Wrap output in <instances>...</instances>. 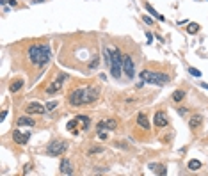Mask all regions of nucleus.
I'll list each match as a JSON object with an SVG mask.
<instances>
[{
  "label": "nucleus",
  "instance_id": "nucleus-13",
  "mask_svg": "<svg viewBox=\"0 0 208 176\" xmlns=\"http://www.w3.org/2000/svg\"><path fill=\"white\" fill-rule=\"evenodd\" d=\"M137 125L141 128H144V130H149V121H148V117H146L144 112H141V114L137 116Z\"/></svg>",
  "mask_w": 208,
  "mask_h": 176
},
{
  "label": "nucleus",
  "instance_id": "nucleus-10",
  "mask_svg": "<svg viewBox=\"0 0 208 176\" xmlns=\"http://www.w3.org/2000/svg\"><path fill=\"white\" fill-rule=\"evenodd\" d=\"M117 123L114 119H107V121H100L98 123V132H103V130H116Z\"/></svg>",
  "mask_w": 208,
  "mask_h": 176
},
{
  "label": "nucleus",
  "instance_id": "nucleus-17",
  "mask_svg": "<svg viewBox=\"0 0 208 176\" xmlns=\"http://www.w3.org/2000/svg\"><path fill=\"white\" fill-rule=\"evenodd\" d=\"M149 169L153 171V173H157V174H162V176L167 173L165 167H164V165H160V164H149Z\"/></svg>",
  "mask_w": 208,
  "mask_h": 176
},
{
  "label": "nucleus",
  "instance_id": "nucleus-1",
  "mask_svg": "<svg viewBox=\"0 0 208 176\" xmlns=\"http://www.w3.org/2000/svg\"><path fill=\"white\" fill-rule=\"evenodd\" d=\"M27 55H29V61L32 62L34 66L41 68V66H44V64L50 61L52 52H50V46H48V44L43 43V44H32V46L29 48Z\"/></svg>",
  "mask_w": 208,
  "mask_h": 176
},
{
  "label": "nucleus",
  "instance_id": "nucleus-20",
  "mask_svg": "<svg viewBox=\"0 0 208 176\" xmlns=\"http://www.w3.org/2000/svg\"><path fill=\"white\" fill-rule=\"evenodd\" d=\"M183 98H185V93H183L181 89H178V91H174V93H173V101H176V103H178V101H181Z\"/></svg>",
  "mask_w": 208,
  "mask_h": 176
},
{
  "label": "nucleus",
  "instance_id": "nucleus-29",
  "mask_svg": "<svg viewBox=\"0 0 208 176\" xmlns=\"http://www.w3.org/2000/svg\"><path fill=\"white\" fill-rule=\"evenodd\" d=\"M178 112H180V114H181V116H185V114H187V112H189V110H187V109H178Z\"/></svg>",
  "mask_w": 208,
  "mask_h": 176
},
{
  "label": "nucleus",
  "instance_id": "nucleus-3",
  "mask_svg": "<svg viewBox=\"0 0 208 176\" xmlns=\"http://www.w3.org/2000/svg\"><path fill=\"white\" fill-rule=\"evenodd\" d=\"M141 80L144 84H155V85H165L169 82V77L165 73L157 71H141Z\"/></svg>",
  "mask_w": 208,
  "mask_h": 176
},
{
  "label": "nucleus",
  "instance_id": "nucleus-6",
  "mask_svg": "<svg viewBox=\"0 0 208 176\" xmlns=\"http://www.w3.org/2000/svg\"><path fill=\"white\" fill-rule=\"evenodd\" d=\"M66 149H68V142H64V141H52L48 144L46 151H48V155H62V153H66Z\"/></svg>",
  "mask_w": 208,
  "mask_h": 176
},
{
  "label": "nucleus",
  "instance_id": "nucleus-15",
  "mask_svg": "<svg viewBox=\"0 0 208 176\" xmlns=\"http://www.w3.org/2000/svg\"><path fill=\"white\" fill-rule=\"evenodd\" d=\"M60 174H71L73 173V169H71V164H70V160H62V162H60Z\"/></svg>",
  "mask_w": 208,
  "mask_h": 176
},
{
  "label": "nucleus",
  "instance_id": "nucleus-11",
  "mask_svg": "<svg viewBox=\"0 0 208 176\" xmlns=\"http://www.w3.org/2000/svg\"><path fill=\"white\" fill-rule=\"evenodd\" d=\"M98 94H100V91H98L96 85H89L87 87V103L96 101V100H98Z\"/></svg>",
  "mask_w": 208,
  "mask_h": 176
},
{
  "label": "nucleus",
  "instance_id": "nucleus-14",
  "mask_svg": "<svg viewBox=\"0 0 208 176\" xmlns=\"http://www.w3.org/2000/svg\"><path fill=\"white\" fill-rule=\"evenodd\" d=\"M16 125H18V127H34L36 123H34L32 117H29V116H22V117L16 121Z\"/></svg>",
  "mask_w": 208,
  "mask_h": 176
},
{
  "label": "nucleus",
  "instance_id": "nucleus-16",
  "mask_svg": "<svg viewBox=\"0 0 208 176\" xmlns=\"http://www.w3.org/2000/svg\"><path fill=\"white\" fill-rule=\"evenodd\" d=\"M60 87H62V80L59 78V80H55L54 84H50L48 87H46V93H48V94H54V93H57Z\"/></svg>",
  "mask_w": 208,
  "mask_h": 176
},
{
  "label": "nucleus",
  "instance_id": "nucleus-21",
  "mask_svg": "<svg viewBox=\"0 0 208 176\" xmlns=\"http://www.w3.org/2000/svg\"><path fill=\"white\" fill-rule=\"evenodd\" d=\"M199 167H201V162H199V160H190V162H189V169L190 171H197Z\"/></svg>",
  "mask_w": 208,
  "mask_h": 176
},
{
  "label": "nucleus",
  "instance_id": "nucleus-30",
  "mask_svg": "<svg viewBox=\"0 0 208 176\" xmlns=\"http://www.w3.org/2000/svg\"><path fill=\"white\" fill-rule=\"evenodd\" d=\"M100 139H107V133H105V132H100Z\"/></svg>",
  "mask_w": 208,
  "mask_h": 176
},
{
  "label": "nucleus",
  "instance_id": "nucleus-26",
  "mask_svg": "<svg viewBox=\"0 0 208 176\" xmlns=\"http://www.w3.org/2000/svg\"><path fill=\"white\" fill-rule=\"evenodd\" d=\"M55 107H57V101H48L46 103V110H54Z\"/></svg>",
  "mask_w": 208,
  "mask_h": 176
},
{
  "label": "nucleus",
  "instance_id": "nucleus-7",
  "mask_svg": "<svg viewBox=\"0 0 208 176\" xmlns=\"http://www.w3.org/2000/svg\"><path fill=\"white\" fill-rule=\"evenodd\" d=\"M123 71L126 73L128 78H132L135 75V71H133V61H132L130 55H123Z\"/></svg>",
  "mask_w": 208,
  "mask_h": 176
},
{
  "label": "nucleus",
  "instance_id": "nucleus-5",
  "mask_svg": "<svg viewBox=\"0 0 208 176\" xmlns=\"http://www.w3.org/2000/svg\"><path fill=\"white\" fill-rule=\"evenodd\" d=\"M68 101H70V105H73V107H80V105L87 103V87L75 89V91L68 96Z\"/></svg>",
  "mask_w": 208,
  "mask_h": 176
},
{
  "label": "nucleus",
  "instance_id": "nucleus-23",
  "mask_svg": "<svg viewBox=\"0 0 208 176\" xmlns=\"http://www.w3.org/2000/svg\"><path fill=\"white\" fill-rule=\"evenodd\" d=\"M146 9H148V11H149V13H151V14H153V16H157V18H159V20H164V16H160V14H159V13H157V11H155V9H153V7H151V6H149V4H146Z\"/></svg>",
  "mask_w": 208,
  "mask_h": 176
},
{
  "label": "nucleus",
  "instance_id": "nucleus-9",
  "mask_svg": "<svg viewBox=\"0 0 208 176\" xmlns=\"http://www.w3.org/2000/svg\"><path fill=\"white\" fill-rule=\"evenodd\" d=\"M167 123H169V119H167V116H165V112H155V127L159 128H164L167 127Z\"/></svg>",
  "mask_w": 208,
  "mask_h": 176
},
{
  "label": "nucleus",
  "instance_id": "nucleus-8",
  "mask_svg": "<svg viewBox=\"0 0 208 176\" xmlns=\"http://www.w3.org/2000/svg\"><path fill=\"white\" fill-rule=\"evenodd\" d=\"M44 110H46V105H41L38 101H32V103H29L25 107V112L27 114H43Z\"/></svg>",
  "mask_w": 208,
  "mask_h": 176
},
{
  "label": "nucleus",
  "instance_id": "nucleus-12",
  "mask_svg": "<svg viewBox=\"0 0 208 176\" xmlns=\"http://www.w3.org/2000/svg\"><path fill=\"white\" fill-rule=\"evenodd\" d=\"M29 137H30L29 133H22L20 130H14V132H13V139H14L18 144H27Z\"/></svg>",
  "mask_w": 208,
  "mask_h": 176
},
{
  "label": "nucleus",
  "instance_id": "nucleus-2",
  "mask_svg": "<svg viewBox=\"0 0 208 176\" xmlns=\"http://www.w3.org/2000/svg\"><path fill=\"white\" fill-rule=\"evenodd\" d=\"M110 50V64H109V70L112 73V77L114 78H119L121 77V70H123V55L121 54L119 48L117 46H112Z\"/></svg>",
  "mask_w": 208,
  "mask_h": 176
},
{
  "label": "nucleus",
  "instance_id": "nucleus-19",
  "mask_svg": "<svg viewBox=\"0 0 208 176\" xmlns=\"http://www.w3.org/2000/svg\"><path fill=\"white\" fill-rule=\"evenodd\" d=\"M23 84L25 82H23L22 78H20V80H14V82L9 85V91H11V93H16V91H20V89L23 87Z\"/></svg>",
  "mask_w": 208,
  "mask_h": 176
},
{
  "label": "nucleus",
  "instance_id": "nucleus-22",
  "mask_svg": "<svg viewBox=\"0 0 208 176\" xmlns=\"http://www.w3.org/2000/svg\"><path fill=\"white\" fill-rule=\"evenodd\" d=\"M199 30V25L197 23H189V27H187V32L189 34H196Z\"/></svg>",
  "mask_w": 208,
  "mask_h": 176
},
{
  "label": "nucleus",
  "instance_id": "nucleus-4",
  "mask_svg": "<svg viewBox=\"0 0 208 176\" xmlns=\"http://www.w3.org/2000/svg\"><path fill=\"white\" fill-rule=\"evenodd\" d=\"M89 123H91V119H89L87 116H75L71 121L68 123V130H70L73 135H77V133L86 132V130H87Z\"/></svg>",
  "mask_w": 208,
  "mask_h": 176
},
{
  "label": "nucleus",
  "instance_id": "nucleus-24",
  "mask_svg": "<svg viewBox=\"0 0 208 176\" xmlns=\"http://www.w3.org/2000/svg\"><path fill=\"white\" fill-rule=\"evenodd\" d=\"M98 62H100L98 55H94V57H93V61H91V64H89V70H96V66H98Z\"/></svg>",
  "mask_w": 208,
  "mask_h": 176
},
{
  "label": "nucleus",
  "instance_id": "nucleus-25",
  "mask_svg": "<svg viewBox=\"0 0 208 176\" xmlns=\"http://www.w3.org/2000/svg\"><path fill=\"white\" fill-rule=\"evenodd\" d=\"M101 151H103V148H100V146H98V148H91V149H89V155H94V153H101Z\"/></svg>",
  "mask_w": 208,
  "mask_h": 176
},
{
  "label": "nucleus",
  "instance_id": "nucleus-27",
  "mask_svg": "<svg viewBox=\"0 0 208 176\" xmlns=\"http://www.w3.org/2000/svg\"><path fill=\"white\" fill-rule=\"evenodd\" d=\"M189 71H190L194 77H201V71H199V70H196V68H189Z\"/></svg>",
  "mask_w": 208,
  "mask_h": 176
},
{
  "label": "nucleus",
  "instance_id": "nucleus-28",
  "mask_svg": "<svg viewBox=\"0 0 208 176\" xmlns=\"http://www.w3.org/2000/svg\"><path fill=\"white\" fill-rule=\"evenodd\" d=\"M143 20H144L146 23H148V25H151V23H153V20H151V18H148V16H144Z\"/></svg>",
  "mask_w": 208,
  "mask_h": 176
},
{
  "label": "nucleus",
  "instance_id": "nucleus-18",
  "mask_svg": "<svg viewBox=\"0 0 208 176\" xmlns=\"http://www.w3.org/2000/svg\"><path fill=\"white\" fill-rule=\"evenodd\" d=\"M201 121H203V117H201L199 114L192 116L190 121H189V127H190V128H196V127H199V125H201Z\"/></svg>",
  "mask_w": 208,
  "mask_h": 176
}]
</instances>
